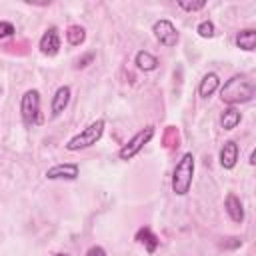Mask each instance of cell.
Here are the masks:
<instances>
[{"label":"cell","instance_id":"obj_1","mask_svg":"<svg viewBox=\"0 0 256 256\" xmlns=\"http://www.w3.org/2000/svg\"><path fill=\"white\" fill-rule=\"evenodd\" d=\"M252 98H254V82L244 74H234L220 88V100L230 106L250 102Z\"/></svg>","mask_w":256,"mask_h":256},{"label":"cell","instance_id":"obj_2","mask_svg":"<svg viewBox=\"0 0 256 256\" xmlns=\"http://www.w3.org/2000/svg\"><path fill=\"white\" fill-rule=\"evenodd\" d=\"M104 128H106L104 118H98V120L90 122L86 128H82L78 134H74V136L64 144V148H66L68 152H80V150H86V148L94 146V144L102 138Z\"/></svg>","mask_w":256,"mask_h":256},{"label":"cell","instance_id":"obj_3","mask_svg":"<svg viewBox=\"0 0 256 256\" xmlns=\"http://www.w3.org/2000/svg\"><path fill=\"white\" fill-rule=\"evenodd\" d=\"M194 178V156L192 152H186L178 162L172 172V192L176 196H186L190 192Z\"/></svg>","mask_w":256,"mask_h":256},{"label":"cell","instance_id":"obj_4","mask_svg":"<svg viewBox=\"0 0 256 256\" xmlns=\"http://www.w3.org/2000/svg\"><path fill=\"white\" fill-rule=\"evenodd\" d=\"M20 114L26 126L42 124V112H40V92L38 90H26L20 100Z\"/></svg>","mask_w":256,"mask_h":256},{"label":"cell","instance_id":"obj_5","mask_svg":"<svg viewBox=\"0 0 256 256\" xmlns=\"http://www.w3.org/2000/svg\"><path fill=\"white\" fill-rule=\"evenodd\" d=\"M154 126H146V128H142L140 132H136L120 150H118V158L120 160H132L150 140H152V136H154Z\"/></svg>","mask_w":256,"mask_h":256},{"label":"cell","instance_id":"obj_6","mask_svg":"<svg viewBox=\"0 0 256 256\" xmlns=\"http://www.w3.org/2000/svg\"><path fill=\"white\" fill-rule=\"evenodd\" d=\"M152 34H154V38H156L164 48H172V46H176L178 40H180V34H178V30H176V26H174L170 20H166V18H160V20H156V22L152 24Z\"/></svg>","mask_w":256,"mask_h":256},{"label":"cell","instance_id":"obj_7","mask_svg":"<svg viewBox=\"0 0 256 256\" xmlns=\"http://www.w3.org/2000/svg\"><path fill=\"white\" fill-rule=\"evenodd\" d=\"M80 174V166L76 162H64V164H54L52 168L46 170L48 180H76Z\"/></svg>","mask_w":256,"mask_h":256},{"label":"cell","instance_id":"obj_8","mask_svg":"<svg viewBox=\"0 0 256 256\" xmlns=\"http://www.w3.org/2000/svg\"><path fill=\"white\" fill-rule=\"evenodd\" d=\"M60 32H58V28L56 26H50L44 34H42V38H40V42H38V48H40V52L44 54V56H56L58 52H60Z\"/></svg>","mask_w":256,"mask_h":256},{"label":"cell","instance_id":"obj_9","mask_svg":"<svg viewBox=\"0 0 256 256\" xmlns=\"http://www.w3.org/2000/svg\"><path fill=\"white\" fill-rule=\"evenodd\" d=\"M70 94H72V90L66 84L60 86V88H56V92L52 96V102H50V114L52 116H60L66 110V106L70 102Z\"/></svg>","mask_w":256,"mask_h":256},{"label":"cell","instance_id":"obj_10","mask_svg":"<svg viewBox=\"0 0 256 256\" xmlns=\"http://www.w3.org/2000/svg\"><path fill=\"white\" fill-rule=\"evenodd\" d=\"M236 162H238V144L234 140H228L220 148V166L226 170H232Z\"/></svg>","mask_w":256,"mask_h":256},{"label":"cell","instance_id":"obj_11","mask_svg":"<svg viewBox=\"0 0 256 256\" xmlns=\"http://www.w3.org/2000/svg\"><path fill=\"white\" fill-rule=\"evenodd\" d=\"M136 242L138 244H142L144 248H146V252L148 254H154L156 252V248L160 246V240H158V236L148 228V226H142V228H138V232H136Z\"/></svg>","mask_w":256,"mask_h":256},{"label":"cell","instance_id":"obj_12","mask_svg":"<svg viewBox=\"0 0 256 256\" xmlns=\"http://www.w3.org/2000/svg\"><path fill=\"white\" fill-rule=\"evenodd\" d=\"M224 208H226V214L230 216L232 222L242 224V220H244V208H242V202H240V198L236 194H228L226 196Z\"/></svg>","mask_w":256,"mask_h":256},{"label":"cell","instance_id":"obj_13","mask_svg":"<svg viewBox=\"0 0 256 256\" xmlns=\"http://www.w3.org/2000/svg\"><path fill=\"white\" fill-rule=\"evenodd\" d=\"M218 86H220L218 74H216V72H208V74H204V78H202L200 84H198V94H200L202 98H210V96L218 90Z\"/></svg>","mask_w":256,"mask_h":256},{"label":"cell","instance_id":"obj_14","mask_svg":"<svg viewBox=\"0 0 256 256\" xmlns=\"http://www.w3.org/2000/svg\"><path fill=\"white\" fill-rule=\"evenodd\" d=\"M134 64H136V68L138 70H142V72H152V70H156L158 68V58L154 56V54H150V52H146V50H140V52H136V56H134Z\"/></svg>","mask_w":256,"mask_h":256},{"label":"cell","instance_id":"obj_15","mask_svg":"<svg viewBox=\"0 0 256 256\" xmlns=\"http://www.w3.org/2000/svg\"><path fill=\"white\" fill-rule=\"evenodd\" d=\"M236 46L246 50V52H252L256 48V30L252 28H244L236 34Z\"/></svg>","mask_w":256,"mask_h":256},{"label":"cell","instance_id":"obj_16","mask_svg":"<svg viewBox=\"0 0 256 256\" xmlns=\"http://www.w3.org/2000/svg\"><path fill=\"white\" fill-rule=\"evenodd\" d=\"M240 120H242L240 110H238L236 106H230V108H226V110L222 112L220 124H222V128H224V130H234V128L240 124Z\"/></svg>","mask_w":256,"mask_h":256},{"label":"cell","instance_id":"obj_17","mask_svg":"<svg viewBox=\"0 0 256 256\" xmlns=\"http://www.w3.org/2000/svg\"><path fill=\"white\" fill-rule=\"evenodd\" d=\"M162 146L166 150H174L180 146V130L176 126H166V130L162 134Z\"/></svg>","mask_w":256,"mask_h":256},{"label":"cell","instance_id":"obj_18","mask_svg":"<svg viewBox=\"0 0 256 256\" xmlns=\"http://www.w3.org/2000/svg\"><path fill=\"white\" fill-rule=\"evenodd\" d=\"M66 40L70 46H80L86 40V30L80 24H72L66 28Z\"/></svg>","mask_w":256,"mask_h":256},{"label":"cell","instance_id":"obj_19","mask_svg":"<svg viewBox=\"0 0 256 256\" xmlns=\"http://www.w3.org/2000/svg\"><path fill=\"white\" fill-rule=\"evenodd\" d=\"M196 32H198V36H202V38H212V36H214V24H212L210 20H202V22L196 26Z\"/></svg>","mask_w":256,"mask_h":256},{"label":"cell","instance_id":"obj_20","mask_svg":"<svg viewBox=\"0 0 256 256\" xmlns=\"http://www.w3.org/2000/svg\"><path fill=\"white\" fill-rule=\"evenodd\" d=\"M204 6H206L204 0H198V2H178V8H182V10H186V12H198V10H202Z\"/></svg>","mask_w":256,"mask_h":256},{"label":"cell","instance_id":"obj_21","mask_svg":"<svg viewBox=\"0 0 256 256\" xmlns=\"http://www.w3.org/2000/svg\"><path fill=\"white\" fill-rule=\"evenodd\" d=\"M14 32H16V28H14L12 22L0 20V40H4V38H8V36H14Z\"/></svg>","mask_w":256,"mask_h":256},{"label":"cell","instance_id":"obj_22","mask_svg":"<svg viewBox=\"0 0 256 256\" xmlns=\"http://www.w3.org/2000/svg\"><path fill=\"white\" fill-rule=\"evenodd\" d=\"M94 56H96L94 52H86L84 56H80V58L76 60V64H74V66H76V68H86V66H88L92 60H94Z\"/></svg>","mask_w":256,"mask_h":256},{"label":"cell","instance_id":"obj_23","mask_svg":"<svg viewBox=\"0 0 256 256\" xmlns=\"http://www.w3.org/2000/svg\"><path fill=\"white\" fill-rule=\"evenodd\" d=\"M240 244H242V240L236 238V236H232V238H224V242H222L224 248H238Z\"/></svg>","mask_w":256,"mask_h":256},{"label":"cell","instance_id":"obj_24","mask_svg":"<svg viewBox=\"0 0 256 256\" xmlns=\"http://www.w3.org/2000/svg\"><path fill=\"white\" fill-rule=\"evenodd\" d=\"M86 256H106V250L102 246H90L88 252H86Z\"/></svg>","mask_w":256,"mask_h":256},{"label":"cell","instance_id":"obj_25","mask_svg":"<svg viewBox=\"0 0 256 256\" xmlns=\"http://www.w3.org/2000/svg\"><path fill=\"white\" fill-rule=\"evenodd\" d=\"M54 256H70V254H66V252H58V254H54Z\"/></svg>","mask_w":256,"mask_h":256}]
</instances>
